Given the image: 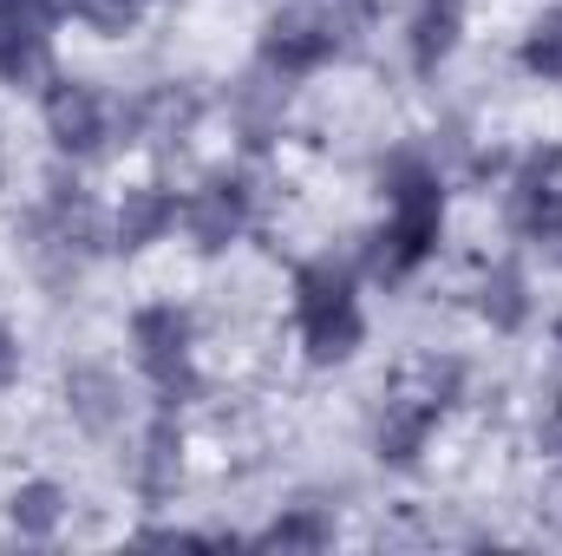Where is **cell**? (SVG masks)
Instances as JSON below:
<instances>
[{"instance_id":"cell-1","label":"cell","mask_w":562,"mask_h":556,"mask_svg":"<svg viewBox=\"0 0 562 556\" xmlns=\"http://www.w3.org/2000/svg\"><path fill=\"white\" fill-rule=\"evenodd\" d=\"M340 46H347L340 7H321V0H288L262 26V66L281 73V79H301V73L327 66Z\"/></svg>"},{"instance_id":"cell-2","label":"cell","mask_w":562,"mask_h":556,"mask_svg":"<svg viewBox=\"0 0 562 556\" xmlns=\"http://www.w3.org/2000/svg\"><path fill=\"white\" fill-rule=\"evenodd\" d=\"M190 341H196V327H190V314H183L177 301H150V308L132 314L138 367H144V380L164 393V407H177L183 393H203V380H196V367H190Z\"/></svg>"},{"instance_id":"cell-3","label":"cell","mask_w":562,"mask_h":556,"mask_svg":"<svg viewBox=\"0 0 562 556\" xmlns=\"http://www.w3.org/2000/svg\"><path fill=\"white\" fill-rule=\"evenodd\" d=\"M510 230L524 243L562 236V144H537L510 177Z\"/></svg>"},{"instance_id":"cell-4","label":"cell","mask_w":562,"mask_h":556,"mask_svg":"<svg viewBox=\"0 0 562 556\" xmlns=\"http://www.w3.org/2000/svg\"><path fill=\"white\" fill-rule=\"evenodd\" d=\"M249 216H256V197H249V184H243V177H210V184H196V190L183 197V210H177L183 236H190L203 256H216V249L243 243Z\"/></svg>"},{"instance_id":"cell-5","label":"cell","mask_w":562,"mask_h":556,"mask_svg":"<svg viewBox=\"0 0 562 556\" xmlns=\"http://www.w3.org/2000/svg\"><path fill=\"white\" fill-rule=\"evenodd\" d=\"M438 230H445V197H425V203H393L386 230L373 236L367 249V269L380 281H406L425 256L438 249Z\"/></svg>"},{"instance_id":"cell-6","label":"cell","mask_w":562,"mask_h":556,"mask_svg":"<svg viewBox=\"0 0 562 556\" xmlns=\"http://www.w3.org/2000/svg\"><path fill=\"white\" fill-rule=\"evenodd\" d=\"M33 236H40V249H46V256H59V263H72V269H79V263L105 243V223H99V210H92V197H86L79 184L53 177V190H46L40 216H33Z\"/></svg>"},{"instance_id":"cell-7","label":"cell","mask_w":562,"mask_h":556,"mask_svg":"<svg viewBox=\"0 0 562 556\" xmlns=\"http://www.w3.org/2000/svg\"><path fill=\"white\" fill-rule=\"evenodd\" d=\"M46 138L59 144L66 157L105 151V138H112V105H105V92L86 86V79H53V86H46Z\"/></svg>"},{"instance_id":"cell-8","label":"cell","mask_w":562,"mask_h":556,"mask_svg":"<svg viewBox=\"0 0 562 556\" xmlns=\"http://www.w3.org/2000/svg\"><path fill=\"white\" fill-rule=\"evenodd\" d=\"M46 7L40 0H7L0 7V79L7 86H33L53 66V33H46Z\"/></svg>"},{"instance_id":"cell-9","label":"cell","mask_w":562,"mask_h":556,"mask_svg":"<svg viewBox=\"0 0 562 556\" xmlns=\"http://www.w3.org/2000/svg\"><path fill=\"white\" fill-rule=\"evenodd\" d=\"M294 327H301V354H307L314 367H340V360H353L360 341H367V314H360L353 294L294 308Z\"/></svg>"},{"instance_id":"cell-10","label":"cell","mask_w":562,"mask_h":556,"mask_svg":"<svg viewBox=\"0 0 562 556\" xmlns=\"http://www.w3.org/2000/svg\"><path fill=\"white\" fill-rule=\"evenodd\" d=\"M66 413L79 432H92V438H112L119 425H125V380L112 374V367H72L66 374Z\"/></svg>"},{"instance_id":"cell-11","label":"cell","mask_w":562,"mask_h":556,"mask_svg":"<svg viewBox=\"0 0 562 556\" xmlns=\"http://www.w3.org/2000/svg\"><path fill=\"white\" fill-rule=\"evenodd\" d=\"M229 119H236V138L249 144V151H269L281 138V119H288V86H281V73H256V79H243L236 92H229Z\"/></svg>"},{"instance_id":"cell-12","label":"cell","mask_w":562,"mask_h":556,"mask_svg":"<svg viewBox=\"0 0 562 556\" xmlns=\"http://www.w3.org/2000/svg\"><path fill=\"white\" fill-rule=\"evenodd\" d=\"M431 425H438V407L425 393H393L373 419V452L386 465H413L425 452V438H431Z\"/></svg>"},{"instance_id":"cell-13","label":"cell","mask_w":562,"mask_h":556,"mask_svg":"<svg viewBox=\"0 0 562 556\" xmlns=\"http://www.w3.org/2000/svg\"><path fill=\"white\" fill-rule=\"evenodd\" d=\"M177 197L164 190V184H138V190H125V203H119V216H112V243L125 249V256H138L150 243H164L170 230H177Z\"/></svg>"},{"instance_id":"cell-14","label":"cell","mask_w":562,"mask_h":556,"mask_svg":"<svg viewBox=\"0 0 562 556\" xmlns=\"http://www.w3.org/2000/svg\"><path fill=\"white\" fill-rule=\"evenodd\" d=\"M177 478H183V432H177V419H170V407L144 425L138 438V458H132V485H138V498H170L177 491Z\"/></svg>"},{"instance_id":"cell-15","label":"cell","mask_w":562,"mask_h":556,"mask_svg":"<svg viewBox=\"0 0 562 556\" xmlns=\"http://www.w3.org/2000/svg\"><path fill=\"white\" fill-rule=\"evenodd\" d=\"M196 112H203V105H196L190 86H150L125 119H132V132H138L144 144L170 151V144H183L190 132H196Z\"/></svg>"},{"instance_id":"cell-16","label":"cell","mask_w":562,"mask_h":556,"mask_svg":"<svg viewBox=\"0 0 562 556\" xmlns=\"http://www.w3.org/2000/svg\"><path fill=\"white\" fill-rule=\"evenodd\" d=\"M458 33H464V0H419L413 33H406L413 73H438V66L458 53Z\"/></svg>"},{"instance_id":"cell-17","label":"cell","mask_w":562,"mask_h":556,"mask_svg":"<svg viewBox=\"0 0 562 556\" xmlns=\"http://www.w3.org/2000/svg\"><path fill=\"white\" fill-rule=\"evenodd\" d=\"M477 314H484L497 334H517V327L530 321V281H524L517 263L484 269V281H477Z\"/></svg>"},{"instance_id":"cell-18","label":"cell","mask_w":562,"mask_h":556,"mask_svg":"<svg viewBox=\"0 0 562 556\" xmlns=\"http://www.w3.org/2000/svg\"><path fill=\"white\" fill-rule=\"evenodd\" d=\"M7 518H13L20 537H53V531L66 524V491H59L53 478H33V485H20V491L7 498Z\"/></svg>"},{"instance_id":"cell-19","label":"cell","mask_w":562,"mask_h":556,"mask_svg":"<svg viewBox=\"0 0 562 556\" xmlns=\"http://www.w3.org/2000/svg\"><path fill=\"white\" fill-rule=\"evenodd\" d=\"M46 13H79L92 33H105V40H119V33H132L144 13V0H40Z\"/></svg>"},{"instance_id":"cell-20","label":"cell","mask_w":562,"mask_h":556,"mask_svg":"<svg viewBox=\"0 0 562 556\" xmlns=\"http://www.w3.org/2000/svg\"><path fill=\"white\" fill-rule=\"evenodd\" d=\"M327 537H334V524H327L321 511H307V504H301V511H288V518H276V524L262 531V544H269V551H321Z\"/></svg>"},{"instance_id":"cell-21","label":"cell","mask_w":562,"mask_h":556,"mask_svg":"<svg viewBox=\"0 0 562 556\" xmlns=\"http://www.w3.org/2000/svg\"><path fill=\"white\" fill-rule=\"evenodd\" d=\"M524 73H537V79H562V7H550V13L524 33Z\"/></svg>"},{"instance_id":"cell-22","label":"cell","mask_w":562,"mask_h":556,"mask_svg":"<svg viewBox=\"0 0 562 556\" xmlns=\"http://www.w3.org/2000/svg\"><path fill=\"white\" fill-rule=\"evenodd\" d=\"M458 387H464V367H458V360H425V400H431L438 413L458 400Z\"/></svg>"},{"instance_id":"cell-23","label":"cell","mask_w":562,"mask_h":556,"mask_svg":"<svg viewBox=\"0 0 562 556\" xmlns=\"http://www.w3.org/2000/svg\"><path fill=\"white\" fill-rule=\"evenodd\" d=\"M13 374H20V341H13V334L0 327V393L13 387Z\"/></svg>"},{"instance_id":"cell-24","label":"cell","mask_w":562,"mask_h":556,"mask_svg":"<svg viewBox=\"0 0 562 556\" xmlns=\"http://www.w3.org/2000/svg\"><path fill=\"white\" fill-rule=\"evenodd\" d=\"M557 256H562V236H557Z\"/></svg>"},{"instance_id":"cell-25","label":"cell","mask_w":562,"mask_h":556,"mask_svg":"<svg viewBox=\"0 0 562 556\" xmlns=\"http://www.w3.org/2000/svg\"><path fill=\"white\" fill-rule=\"evenodd\" d=\"M0 7H7V0H0Z\"/></svg>"}]
</instances>
